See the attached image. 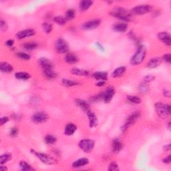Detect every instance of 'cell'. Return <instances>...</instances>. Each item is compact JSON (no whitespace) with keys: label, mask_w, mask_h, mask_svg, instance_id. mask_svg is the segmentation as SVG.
Masks as SVG:
<instances>
[{"label":"cell","mask_w":171,"mask_h":171,"mask_svg":"<svg viewBox=\"0 0 171 171\" xmlns=\"http://www.w3.org/2000/svg\"><path fill=\"white\" fill-rule=\"evenodd\" d=\"M0 70L3 73H11L14 70L13 66L7 62H2L0 63Z\"/></svg>","instance_id":"cell-20"},{"label":"cell","mask_w":171,"mask_h":171,"mask_svg":"<svg viewBox=\"0 0 171 171\" xmlns=\"http://www.w3.org/2000/svg\"><path fill=\"white\" fill-rule=\"evenodd\" d=\"M140 115H141V113H140V111H135L132 113L131 115L127 118L126 122L124 123L122 127V131L123 132H126L128 129L130 128V126H131L132 124H134L136 122V121L140 117Z\"/></svg>","instance_id":"cell-5"},{"label":"cell","mask_w":171,"mask_h":171,"mask_svg":"<svg viewBox=\"0 0 171 171\" xmlns=\"http://www.w3.org/2000/svg\"><path fill=\"white\" fill-rule=\"evenodd\" d=\"M16 56L18 58H20L22 60H25V61L29 60H30V58H31V56H30V55H29L28 54H27V53H25V52H17Z\"/></svg>","instance_id":"cell-39"},{"label":"cell","mask_w":171,"mask_h":171,"mask_svg":"<svg viewBox=\"0 0 171 171\" xmlns=\"http://www.w3.org/2000/svg\"><path fill=\"white\" fill-rule=\"evenodd\" d=\"M146 56V48L143 45H140L135 54L130 59V64L133 66H138L141 64Z\"/></svg>","instance_id":"cell-2"},{"label":"cell","mask_w":171,"mask_h":171,"mask_svg":"<svg viewBox=\"0 0 171 171\" xmlns=\"http://www.w3.org/2000/svg\"><path fill=\"white\" fill-rule=\"evenodd\" d=\"M155 79V77L153 75H147L144 78V82L145 83H149L152 81H153Z\"/></svg>","instance_id":"cell-45"},{"label":"cell","mask_w":171,"mask_h":171,"mask_svg":"<svg viewBox=\"0 0 171 171\" xmlns=\"http://www.w3.org/2000/svg\"><path fill=\"white\" fill-rule=\"evenodd\" d=\"M163 95H164L165 97L170 98V91L169 89H165L163 90Z\"/></svg>","instance_id":"cell-49"},{"label":"cell","mask_w":171,"mask_h":171,"mask_svg":"<svg viewBox=\"0 0 171 171\" xmlns=\"http://www.w3.org/2000/svg\"><path fill=\"white\" fill-rule=\"evenodd\" d=\"M101 24V21L99 19H94L84 23L82 28L84 30H92L97 28Z\"/></svg>","instance_id":"cell-10"},{"label":"cell","mask_w":171,"mask_h":171,"mask_svg":"<svg viewBox=\"0 0 171 171\" xmlns=\"http://www.w3.org/2000/svg\"><path fill=\"white\" fill-rule=\"evenodd\" d=\"M31 153H33L34 155L38 158L43 163L48 165H54L58 163V161L54 157H51V156L48 155L45 153H37V152L35 151L33 149L31 150Z\"/></svg>","instance_id":"cell-4"},{"label":"cell","mask_w":171,"mask_h":171,"mask_svg":"<svg viewBox=\"0 0 171 171\" xmlns=\"http://www.w3.org/2000/svg\"><path fill=\"white\" fill-rule=\"evenodd\" d=\"M0 169H1L2 171H7V167L6 166H3V165H2L1 166H0Z\"/></svg>","instance_id":"cell-53"},{"label":"cell","mask_w":171,"mask_h":171,"mask_svg":"<svg viewBox=\"0 0 171 171\" xmlns=\"http://www.w3.org/2000/svg\"><path fill=\"white\" fill-rule=\"evenodd\" d=\"M162 162L165 163V164H167V165H169L170 163L171 162V158H170V155H169V156H167V157H166L165 158H164L162 159Z\"/></svg>","instance_id":"cell-47"},{"label":"cell","mask_w":171,"mask_h":171,"mask_svg":"<svg viewBox=\"0 0 171 171\" xmlns=\"http://www.w3.org/2000/svg\"><path fill=\"white\" fill-rule=\"evenodd\" d=\"M18 134V129L16 127H12L10 130V135L12 137H15Z\"/></svg>","instance_id":"cell-43"},{"label":"cell","mask_w":171,"mask_h":171,"mask_svg":"<svg viewBox=\"0 0 171 171\" xmlns=\"http://www.w3.org/2000/svg\"><path fill=\"white\" fill-rule=\"evenodd\" d=\"M36 34V31L33 29H25L18 32L16 34V37L19 40L25 39L26 37L33 36Z\"/></svg>","instance_id":"cell-13"},{"label":"cell","mask_w":171,"mask_h":171,"mask_svg":"<svg viewBox=\"0 0 171 171\" xmlns=\"http://www.w3.org/2000/svg\"><path fill=\"white\" fill-rule=\"evenodd\" d=\"M15 77L18 80H28L31 77V76L27 72H19L15 74Z\"/></svg>","instance_id":"cell-29"},{"label":"cell","mask_w":171,"mask_h":171,"mask_svg":"<svg viewBox=\"0 0 171 171\" xmlns=\"http://www.w3.org/2000/svg\"><path fill=\"white\" fill-rule=\"evenodd\" d=\"M110 14L112 17L124 23L130 21L132 20L133 16L130 11H128L127 10L120 7H115V8L112 10L110 12Z\"/></svg>","instance_id":"cell-1"},{"label":"cell","mask_w":171,"mask_h":171,"mask_svg":"<svg viewBox=\"0 0 171 171\" xmlns=\"http://www.w3.org/2000/svg\"><path fill=\"white\" fill-rule=\"evenodd\" d=\"M71 72L72 74L78 76H88L90 74L88 71L83 69H80V68H73Z\"/></svg>","instance_id":"cell-26"},{"label":"cell","mask_w":171,"mask_h":171,"mask_svg":"<svg viewBox=\"0 0 171 171\" xmlns=\"http://www.w3.org/2000/svg\"><path fill=\"white\" fill-rule=\"evenodd\" d=\"M126 72V68L125 66L119 67V68H117L116 69H115V71L112 72V77L115 78H120L121 76H122Z\"/></svg>","instance_id":"cell-24"},{"label":"cell","mask_w":171,"mask_h":171,"mask_svg":"<svg viewBox=\"0 0 171 171\" xmlns=\"http://www.w3.org/2000/svg\"><path fill=\"white\" fill-rule=\"evenodd\" d=\"M127 100L131 102L132 104H139L141 103L142 100L141 98L136 96H132V95H129V96H127Z\"/></svg>","instance_id":"cell-32"},{"label":"cell","mask_w":171,"mask_h":171,"mask_svg":"<svg viewBox=\"0 0 171 171\" xmlns=\"http://www.w3.org/2000/svg\"><path fill=\"white\" fill-rule=\"evenodd\" d=\"M105 84H106V81H98L96 86L98 87H102V86H104Z\"/></svg>","instance_id":"cell-51"},{"label":"cell","mask_w":171,"mask_h":171,"mask_svg":"<svg viewBox=\"0 0 171 171\" xmlns=\"http://www.w3.org/2000/svg\"><path fill=\"white\" fill-rule=\"evenodd\" d=\"M20 168L21 170L24 171H31V170H34V169L32 168V166L30 165L29 164H28V162H24V161H21L20 162Z\"/></svg>","instance_id":"cell-33"},{"label":"cell","mask_w":171,"mask_h":171,"mask_svg":"<svg viewBox=\"0 0 171 171\" xmlns=\"http://www.w3.org/2000/svg\"><path fill=\"white\" fill-rule=\"evenodd\" d=\"M76 104L85 112L90 111V106L88 102L82 99H76Z\"/></svg>","instance_id":"cell-19"},{"label":"cell","mask_w":171,"mask_h":171,"mask_svg":"<svg viewBox=\"0 0 171 171\" xmlns=\"http://www.w3.org/2000/svg\"><path fill=\"white\" fill-rule=\"evenodd\" d=\"M89 163V160L87 158H81L72 163V167L75 169L81 168L87 165Z\"/></svg>","instance_id":"cell-18"},{"label":"cell","mask_w":171,"mask_h":171,"mask_svg":"<svg viewBox=\"0 0 171 171\" xmlns=\"http://www.w3.org/2000/svg\"><path fill=\"white\" fill-rule=\"evenodd\" d=\"M96 45L97 46V48L99 49L100 50H101V51H104V48L103 47V45H102V44H100L99 42H96Z\"/></svg>","instance_id":"cell-50"},{"label":"cell","mask_w":171,"mask_h":171,"mask_svg":"<svg viewBox=\"0 0 171 171\" xmlns=\"http://www.w3.org/2000/svg\"><path fill=\"white\" fill-rule=\"evenodd\" d=\"M75 16H76L75 10L73 9H70V10H68L66 12L65 17L67 21H70L73 20V19L75 17Z\"/></svg>","instance_id":"cell-38"},{"label":"cell","mask_w":171,"mask_h":171,"mask_svg":"<svg viewBox=\"0 0 171 171\" xmlns=\"http://www.w3.org/2000/svg\"><path fill=\"white\" fill-rule=\"evenodd\" d=\"M38 47V44L34 41H32V42H27L24 44V48L28 51H32L36 50Z\"/></svg>","instance_id":"cell-31"},{"label":"cell","mask_w":171,"mask_h":171,"mask_svg":"<svg viewBox=\"0 0 171 171\" xmlns=\"http://www.w3.org/2000/svg\"><path fill=\"white\" fill-rule=\"evenodd\" d=\"M0 28L2 32H6L8 28V25H7L6 21L3 20H0Z\"/></svg>","instance_id":"cell-42"},{"label":"cell","mask_w":171,"mask_h":171,"mask_svg":"<svg viewBox=\"0 0 171 171\" xmlns=\"http://www.w3.org/2000/svg\"><path fill=\"white\" fill-rule=\"evenodd\" d=\"M155 110L158 116L162 119H166L170 115V105L157 102L155 104Z\"/></svg>","instance_id":"cell-3"},{"label":"cell","mask_w":171,"mask_h":171,"mask_svg":"<svg viewBox=\"0 0 171 171\" xmlns=\"http://www.w3.org/2000/svg\"><path fill=\"white\" fill-rule=\"evenodd\" d=\"M55 49L58 54H67L68 50H69V45H68L66 40L62 38H60L56 41Z\"/></svg>","instance_id":"cell-8"},{"label":"cell","mask_w":171,"mask_h":171,"mask_svg":"<svg viewBox=\"0 0 171 171\" xmlns=\"http://www.w3.org/2000/svg\"><path fill=\"white\" fill-rule=\"evenodd\" d=\"M128 29V25L124 22H120L113 25V29L116 32L123 33L125 32Z\"/></svg>","instance_id":"cell-21"},{"label":"cell","mask_w":171,"mask_h":171,"mask_svg":"<svg viewBox=\"0 0 171 171\" xmlns=\"http://www.w3.org/2000/svg\"><path fill=\"white\" fill-rule=\"evenodd\" d=\"M42 28L44 29V31L46 33H51V32L52 31V29H53L52 25L51 24H50V23H48V22L44 23L43 25H42Z\"/></svg>","instance_id":"cell-40"},{"label":"cell","mask_w":171,"mask_h":171,"mask_svg":"<svg viewBox=\"0 0 171 171\" xmlns=\"http://www.w3.org/2000/svg\"><path fill=\"white\" fill-rule=\"evenodd\" d=\"M43 74L45 78L50 80H53L58 77V74L54 71V70L43 71Z\"/></svg>","instance_id":"cell-27"},{"label":"cell","mask_w":171,"mask_h":171,"mask_svg":"<svg viewBox=\"0 0 171 171\" xmlns=\"http://www.w3.org/2000/svg\"><path fill=\"white\" fill-rule=\"evenodd\" d=\"M65 61L69 64H75L78 62V58L73 53H67L65 56Z\"/></svg>","instance_id":"cell-25"},{"label":"cell","mask_w":171,"mask_h":171,"mask_svg":"<svg viewBox=\"0 0 171 171\" xmlns=\"http://www.w3.org/2000/svg\"><path fill=\"white\" fill-rule=\"evenodd\" d=\"M123 147V144L119 138H115L112 141V150L114 153H119Z\"/></svg>","instance_id":"cell-17"},{"label":"cell","mask_w":171,"mask_h":171,"mask_svg":"<svg viewBox=\"0 0 171 171\" xmlns=\"http://www.w3.org/2000/svg\"><path fill=\"white\" fill-rule=\"evenodd\" d=\"M54 21L56 24H58L60 25H64L66 24L67 20L65 17L63 16H56L54 18Z\"/></svg>","instance_id":"cell-37"},{"label":"cell","mask_w":171,"mask_h":171,"mask_svg":"<svg viewBox=\"0 0 171 171\" xmlns=\"http://www.w3.org/2000/svg\"><path fill=\"white\" fill-rule=\"evenodd\" d=\"M62 83L64 86H65L66 87H73L75 86H78L79 84L78 82H74L73 80H68V79H63L62 80Z\"/></svg>","instance_id":"cell-34"},{"label":"cell","mask_w":171,"mask_h":171,"mask_svg":"<svg viewBox=\"0 0 171 171\" xmlns=\"http://www.w3.org/2000/svg\"><path fill=\"white\" fill-rule=\"evenodd\" d=\"M153 10V7L149 4H144V5H140L137 6L131 10L130 12L132 15H141L146 14L148 13H150V11Z\"/></svg>","instance_id":"cell-6"},{"label":"cell","mask_w":171,"mask_h":171,"mask_svg":"<svg viewBox=\"0 0 171 171\" xmlns=\"http://www.w3.org/2000/svg\"><path fill=\"white\" fill-rule=\"evenodd\" d=\"M77 130L76 125L72 123L68 124L65 127V130H64V134L66 136H72L74 134Z\"/></svg>","instance_id":"cell-23"},{"label":"cell","mask_w":171,"mask_h":171,"mask_svg":"<svg viewBox=\"0 0 171 171\" xmlns=\"http://www.w3.org/2000/svg\"><path fill=\"white\" fill-rule=\"evenodd\" d=\"M93 77L98 81H106L108 78V74L106 72H96L93 74Z\"/></svg>","instance_id":"cell-22"},{"label":"cell","mask_w":171,"mask_h":171,"mask_svg":"<svg viewBox=\"0 0 171 171\" xmlns=\"http://www.w3.org/2000/svg\"><path fill=\"white\" fill-rule=\"evenodd\" d=\"M32 120L36 124H42L48 120V116L46 113L38 112L34 114L32 116Z\"/></svg>","instance_id":"cell-9"},{"label":"cell","mask_w":171,"mask_h":171,"mask_svg":"<svg viewBox=\"0 0 171 171\" xmlns=\"http://www.w3.org/2000/svg\"><path fill=\"white\" fill-rule=\"evenodd\" d=\"M115 94V89L111 86L106 90L104 93H102V100L105 103H109L111 102Z\"/></svg>","instance_id":"cell-11"},{"label":"cell","mask_w":171,"mask_h":171,"mask_svg":"<svg viewBox=\"0 0 171 171\" xmlns=\"http://www.w3.org/2000/svg\"><path fill=\"white\" fill-rule=\"evenodd\" d=\"M92 1H88V0H83L80 2V10L82 11H86L88 10L90 7L92 6Z\"/></svg>","instance_id":"cell-28"},{"label":"cell","mask_w":171,"mask_h":171,"mask_svg":"<svg viewBox=\"0 0 171 171\" xmlns=\"http://www.w3.org/2000/svg\"><path fill=\"white\" fill-rule=\"evenodd\" d=\"M6 44L7 46H8L10 48H11L14 45V40H7L6 41Z\"/></svg>","instance_id":"cell-48"},{"label":"cell","mask_w":171,"mask_h":171,"mask_svg":"<svg viewBox=\"0 0 171 171\" xmlns=\"http://www.w3.org/2000/svg\"><path fill=\"white\" fill-rule=\"evenodd\" d=\"M108 170L110 171H116V170H119V166L118 165L117 163H116L115 162H112L110 164L109 166H108Z\"/></svg>","instance_id":"cell-41"},{"label":"cell","mask_w":171,"mask_h":171,"mask_svg":"<svg viewBox=\"0 0 171 171\" xmlns=\"http://www.w3.org/2000/svg\"><path fill=\"white\" fill-rule=\"evenodd\" d=\"M138 90L140 93L147 94L150 91V88H149V86H148L147 83L144 82V83L140 84V86H138Z\"/></svg>","instance_id":"cell-35"},{"label":"cell","mask_w":171,"mask_h":171,"mask_svg":"<svg viewBox=\"0 0 171 171\" xmlns=\"http://www.w3.org/2000/svg\"><path fill=\"white\" fill-rule=\"evenodd\" d=\"M11 158H12V155L10 153H6L5 154H3L1 157H0V164L1 165H3L7 162H9Z\"/></svg>","instance_id":"cell-30"},{"label":"cell","mask_w":171,"mask_h":171,"mask_svg":"<svg viewBox=\"0 0 171 171\" xmlns=\"http://www.w3.org/2000/svg\"><path fill=\"white\" fill-rule=\"evenodd\" d=\"M164 150L165 151H169L170 150V144H166V146L164 147Z\"/></svg>","instance_id":"cell-52"},{"label":"cell","mask_w":171,"mask_h":171,"mask_svg":"<svg viewBox=\"0 0 171 171\" xmlns=\"http://www.w3.org/2000/svg\"><path fill=\"white\" fill-rule=\"evenodd\" d=\"M162 60L165 61V62L168 63L169 64H170V63H171V55H170V54H165L164 56H162Z\"/></svg>","instance_id":"cell-44"},{"label":"cell","mask_w":171,"mask_h":171,"mask_svg":"<svg viewBox=\"0 0 171 171\" xmlns=\"http://www.w3.org/2000/svg\"><path fill=\"white\" fill-rule=\"evenodd\" d=\"M158 38L161 40L162 42L167 46H170L171 45L170 35L166 32H162L158 34Z\"/></svg>","instance_id":"cell-14"},{"label":"cell","mask_w":171,"mask_h":171,"mask_svg":"<svg viewBox=\"0 0 171 171\" xmlns=\"http://www.w3.org/2000/svg\"><path fill=\"white\" fill-rule=\"evenodd\" d=\"M10 119L7 116H3L1 118V120H0V125L1 126H3V125L6 124V123H7L9 122Z\"/></svg>","instance_id":"cell-46"},{"label":"cell","mask_w":171,"mask_h":171,"mask_svg":"<svg viewBox=\"0 0 171 171\" xmlns=\"http://www.w3.org/2000/svg\"><path fill=\"white\" fill-rule=\"evenodd\" d=\"M162 64V59L158 58V57H155V58H151L149 62H147L146 66L149 69H153V68H156L161 66Z\"/></svg>","instance_id":"cell-16"},{"label":"cell","mask_w":171,"mask_h":171,"mask_svg":"<svg viewBox=\"0 0 171 171\" xmlns=\"http://www.w3.org/2000/svg\"><path fill=\"white\" fill-rule=\"evenodd\" d=\"M86 115L88 117V120H89V126L90 128H94L97 126L98 125V119L96 115L91 111H89L86 112Z\"/></svg>","instance_id":"cell-15"},{"label":"cell","mask_w":171,"mask_h":171,"mask_svg":"<svg viewBox=\"0 0 171 171\" xmlns=\"http://www.w3.org/2000/svg\"><path fill=\"white\" fill-rule=\"evenodd\" d=\"M79 147L85 153H90L94 148L95 142L92 139H83L79 142Z\"/></svg>","instance_id":"cell-7"},{"label":"cell","mask_w":171,"mask_h":171,"mask_svg":"<svg viewBox=\"0 0 171 171\" xmlns=\"http://www.w3.org/2000/svg\"><path fill=\"white\" fill-rule=\"evenodd\" d=\"M38 62L42 71L54 70V64L48 58H41L39 60Z\"/></svg>","instance_id":"cell-12"},{"label":"cell","mask_w":171,"mask_h":171,"mask_svg":"<svg viewBox=\"0 0 171 171\" xmlns=\"http://www.w3.org/2000/svg\"><path fill=\"white\" fill-rule=\"evenodd\" d=\"M44 141L47 144H54L56 142L57 138L53 135H46L44 138Z\"/></svg>","instance_id":"cell-36"}]
</instances>
